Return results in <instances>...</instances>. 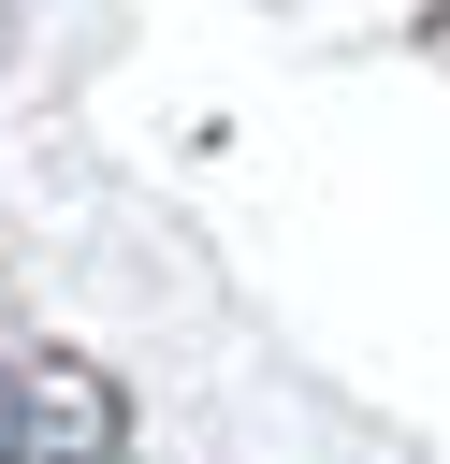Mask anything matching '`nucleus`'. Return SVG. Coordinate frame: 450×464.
Segmentation results:
<instances>
[{"label":"nucleus","instance_id":"f257e3e1","mask_svg":"<svg viewBox=\"0 0 450 464\" xmlns=\"http://www.w3.org/2000/svg\"><path fill=\"white\" fill-rule=\"evenodd\" d=\"M0 464H131V392L87 348H15L0 362Z\"/></svg>","mask_w":450,"mask_h":464}]
</instances>
